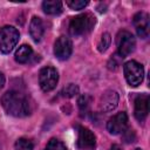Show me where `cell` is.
I'll list each match as a JSON object with an SVG mask.
<instances>
[{"mask_svg": "<svg viewBox=\"0 0 150 150\" xmlns=\"http://www.w3.org/2000/svg\"><path fill=\"white\" fill-rule=\"evenodd\" d=\"M1 104L7 114L14 117H25L30 114V103L28 98L15 90L5 93L1 97Z\"/></svg>", "mask_w": 150, "mask_h": 150, "instance_id": "1", "label": "cell"}, {"mask_svg": "<svg viewBox=\"0 0 150 150\" xmlns=\"http://www.w3.org/2000/svg\"><path fill=\"white\" fill-rule=\"evenodd\" d=\"M94 25H95V18L91 14L89 13L80 14L70 20L69 32L74 36L83 35V34L89 33L94 28Z\"/></svg>", "mask_w": 150, "mask_h": 150, "instance_id": "2", "label": "cell"}, {"mask_svg": "<svg viewBox=\"0 0 150 150\" xmlns=\"http://www.w3.org/2000/svg\"><path fill=\"white\" fill-rule=\"evenodd\" d=\"M20 39L19 30L13 26H5L0 29V52L8 54L13 50Z\"/></svg>", "mask_w": 150, "mask_h": 150, "instance_id": "3", "label": "cell"}, {"mask_svg": "<svg viewBox=\"0 0 150 150\" xmlns=\"http://www.w3.org/2000/svg\"><path fill=\"white\" fill-rule=\"evenodd\" d=\"M123 70H124L125 80L131 87H137L142 83V81L144 79V69L141 63H138L134 60L128 61L124 63Z\"/></svg>", "mask_w": 150, "mask_h": 150, "instance_id": "4", "label": "cell"}, {"mask_svg": "<svg viewBox=\"0 0 150 150\" xmlns=\"http://www.w3.org/2000/svg\"><path fill=\"white\" fill-rule=\"evenodd\" d=\"M117 53L120 55V57H125L128 56L130 53L134 52L135 46H136V41L134 35L128 32V30H122L117 34Z\"/></svg>", "mask_w": 150, "mask_h": 150, "instance_id": "5", "label": "cell"}, {"mask_svg": "<svg viewBox=\"0 0 150 150\" xmlns=\"http://www.w3.org/2000/svg\"><path fill=\"white\" fill-rule=\"evenodd\" d=\"M59 81V74L57 70L53 67H45L40 70L39 74V83L43 91H50L53 90Z\"/></svg>", "mask_w": 150, "mask_h": 150, "instance_id": "6", "label": "cell"}, {"mask_svg": "<svg viewBox=\"0 0 150 150\" xmlns=\"http://www.w3.org/2000/svg\"><path fill=\"white\" fill-rule=\"evenodd\" d=\"M76 146L79 150H94L96 146V137L93 131L88 128H77V141Z\"/></svg>", "mask_w": 150, "mask_h": 150, "instance_id": "7", "label": "cell"}, {"mask_svg": "<svg viewBox=\"0 0 150 150\" xmlns=\"http://www.w3.org/2000/svg\"><path fill=\"white\" fill-rule=\"evenodd\" d=\"M128 127V116L124 111L118 112L114 115L111 118H109L107 123V129L111 135H118L127 130Z\"/></svg>", "mask_w": 150, "mask_h": 150, "instance_id": "8", "label": "cell"}, {"mask_svg": "<svg viewBox=\"0 0 150 150\" xmlns=\"http://www.w3.org/2000/svg\"><path fill=\"white\" fill-rule=\"evenodd\" d=\"M73 52L71 40L67 36H60L54 45V54L59 60H67Z\"/></svg>", "mask_w": 150, "mask_h": 150, "instance_id": "9", "label": "cell"}, {"mask_svg": "<svg viewBox=\"0 0 150 150\" xmlns=\"http://www.w3.org/2000/svg\"><path fill=\"white\" fill-rule=\"evenodd\" d=\"M149 112V96L146 94H142L135 100V109L134 114L137 121L143 122Z\"/></svg>", "mask_w": 150, "mask_h": 150, "instance_id": "10", "label": "cell"}, {"mask_svg": "<svg viewBox=\"0 0 150 150\" xmlns=\"http://www.w3.org/2000/svg\"><path fill=\"white\" fill-rule=\"evenodd\" d=\"M134 26L136 28V32L138 36L142 39L148 38L149 35V15L144 12H139L134 16Z\"/></svg>", "mask_w": 150, "mask_h": 150, "instance_id": "11", "label": "cell"}, {"mask_svg": "<svg viewBox=\"0 0 150 150\" xmlns=\"http://www.w3.org/2000/svg\"><path fill=\"white\" fill-rule=\"evenodd\" d=\"M117 103H118V94L115 90H108L101 97L100 108L103 111H111L117 107Z\"/></svg>", "mask_w": 150, "mask_h": 150, "instance_id": "12", "label": "cell"}, {"mask_svg": "<svg viewBox=\"0 0 150 150\" xmlns=\"http://www.w3.org/2000/svg\"><path fill=\"white\" fill-rule=\"evenodd\" d=\"M43 32H45V28H43L42 20L38 16H33L29 23V34L32 39L35 42H39L43 36Z\"/></svg>", "mask_w": 150, "mask_h": 150, "instance_id": "13", "label": "cell"}, {"mask_svg": "<svg viewBox=\"0 0 150 150\" xmlns=\"http://www.w3.org/2000/svg\"><path fill=\"white\" fill-rule=\"evenodd\" d=\"M42 9L50 15L60 14L62 12V2L59 0H46L42 2Z\"/></svg>", "mask_w": 150, "mask_h": 150, "instance_id": "14", "label": "cell"}, {"mask_svg": "<svg viewBox=\"0 0 150 150\" xmlns=\"http://www.w3.org/2000/svg\"><path fill=\"white\" fill-rule=\"evenodd\" d=\"M33 55V49L28 45H22L20 46L16 52H15V60L19 63H26L29 61V59Z\"/></svg>", "mask_w": 150, "mask_h": 150, "instance_id": "15", "label": "cell"}, {"mask_svg": "<svg viewBox=\"0 0 150 150\" xmlns=\"http://www.w3.org/2000/svg\"><path fill=\"white\" fill-rule=\"evenodd\" d=\"M15 150H33V143L27 138H19L15 142Z\"/></svg>", "mask_w": 150, "mask_h": 150, "instance_id": "16", "label": "cell"}, {"mask_svg": "<svg viewBox=\"0 0 150 150\" xmlns=\"http://www.w3.org/2000/svg\"><path fill=\"white\" fill-rule=\"evenodd\" d=\"M110 42H111V38H110V34L109 33H104L102 36H101V40L97 45V48L100 52H105L108 49V47L110 46Z\"/></svg>", "mask_w": 150, "mask_h": 150, "instance_id": "17", "label": "cell"}, {"mask_svg": "<svg viewBox=\"0 0 150 150\" xmlns=\"http://www.w3.org/2000/svg\"><path fill=\"white\" fill-rule=\"evenodd\" d=\"M45 150H67V148H66V145L61 141L55 139V138H52L48 142V144L46 145V149Z\"/></svg>", "mask_w": 150, "mask_h": 150, "instance_id": "18", "label": "cell"}, {"mask_svg": "<svg viewBox=\"0 0 150 150\" xmlns=\"http://www.w3.org/2000/svg\"><path fill=\"white\" fill-rule=\"evenodd\" d=\"M67 6L70 7L74 11H80L82 8H84L88 5V1H83V0H68L66 1Z\"/></svg>", "mask_w": 150, "mask_h": 150, "instance_id": "19", "label": "cell"}, {"mask_svg": "<svg viewBox=\"0 0 150 150\" xmlns=\"http://www.w3.org/2000/svg\"><path fill=\"white\" fill-rule=\"evenodd\" d=\"M77 93H79V88H77V86L70 83V84H68L67 87L63 88V90H62L61 94H62L63 96H66V97H73V96L76 95Z\"/></svg>", "mask_w": 150, "mask_h": 150, "instance_id": "20", "label": "cell"}, {"mask_svg": "<svg viewBox=\"0 0 150 150\" xmlns=\"http://www.w3.org/2000/svg\"><path fill=\"white\" fill-rule=\"evenodd\" d=\"M90 104V97L88 95H82L79 98V107L81 110H87Z\"/></svg>", "mask_w": 150, "mask_h": 150, "instance_id": "21", "label": "cell"}, {"mask_svg": "<svg viewBox=\"0 0 150 150\" xmlns=\"http://www.w3.org/2000/svg\"><path fill=\"white\" fill-rule=\"evenodd\" d=\"M5 86V76L2 73H0V89H2Z\"/></svg>", "mask_w": 150, "mask_h": 150, "instance_id": "22", "label": "cell"}, {"mask_svg": "<svg viewBox=\"0 0 150 150\" xmlns=\"http://www.w3.org/2000/svg\"><path fill=\"white\" fill-rule=\"evenodd\" d=\"M109 150H122V148H121L120 145H117V144H112Z\"/></svg>", "mask_w": 150, "mask_h": 150, "instance_id": "23", "label": "cell"}, {"mask_svg": "<svg viewBox=\"0 0 150 150\" xmlns=\"http://www.w3.org/2000/svg\"><path fill=\"white\" fill-rule=\"evenodd\" d=\"M135 150H142V149H139V148H136V149H135Z\"/></svg>", "mask_w": 150, "mask_h": 150, "instance_id": "24", "label": "cell"}]
</instances>
